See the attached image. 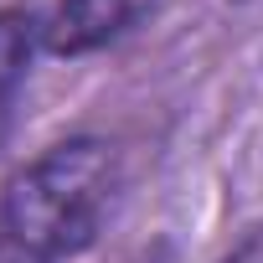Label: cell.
Here are the masks:
<instances>
[{
	"label": "cell",
	"mask_w": 263,
	"mask_h": 263,
	"mask_svg": "<svg viewBox=\"0 0 263 263\" xmlns=\"http://www.w3.org/2000/svg\"><path fill=\"white\" fill-rule=\"evenodd\" d=\"M124 191L119 145L72 135L0 186V263H67L98 242Z\"/></svg>",
	"instance_id": "cell-1"
},
{
	"label": "cell",
	"mask_w": 263,
	"mask_h": 263,
	"mask_svg": "<svg viewBox=\"0 0 263 263\" xmlns=\"http://www.w3.org/2000/svg\"><path fill=\"white\" fill-rule=\"evenodd\" d=\"M155 11H160V0H57V11L42 21V47L52 57H88L129 36Z\"/></svg>",
	"instance_id": "cell-2"
},
{
	"label": "cell",
	"mask_w": 263,
	"mask_h": 263,
	"mask_svg": "<svg viewBox=\"0 0 263 263\" xmlns=\"http://www.w3.org/2000/svg\"><path fill=\"white\" fill-rule=\"evenodd\" d=\"M42 47V21L21 6L0 11V150H6L11 129H16V108H21V88L31 72V57Z\"/></svg>",
	"instance_id": "cell-3"
},
{
	"label": "cell",
	"mask_w": 263,
	"mask_h": 263,
	"mask_svg": "<svg viewBox=\"0 0 263 263\" xmlns=\"http://www.w3.org/2000/svg\"><path fill=\"white\" fill-rule=\"evenodd\" d=\"M222 263H263V232H253V237H242Z\"/></svg>",
	"instance_id": "cell-4"
},
{
	"label": "cell",
	"mask_w": 263,
	"mask_h": 263,
	"mask_svg": "<svg viewBox=\"0 0 263 263\" xmlns=\"http://www.w3.org/2000/svg\"><path fill=\"white\" fill-rule=\"evenodd\" d=\"M129 263H176L165 248H150V253H140V258H129Z\"/></svg>",
	"instance_id": "cell-5"
}]
</instances>
